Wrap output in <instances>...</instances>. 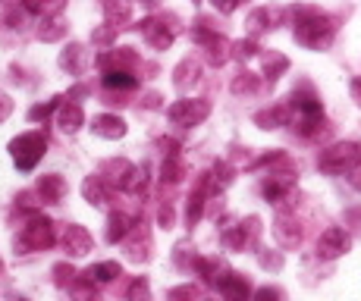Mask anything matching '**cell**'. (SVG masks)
I'll use <instances>...</instances> for the list:
<instances>
[{
  "label": "cell",
  "mask_w": 361,
  "mask_h": 301,
  "mask_svg": "<svg viewBox=\"0 0 361 301\" xmlns=\"http://www.w3.org/2000/svg\"><path fill=\"white\" fill-rule=\"evenodd\" d=\"M0 4H4V0H0Z\"/></svg>",
  "instance_id": "cell-35"
},
{
  "label": "cell",
  "mask_w": 361,
  "mask_h": 301,
  "mask_svg": "<svg viewBox=\"0 0 361 301\" xmlns=\"http://www.w3.org/2000/svg\"><path fill=\"white\" fill-rule=\"evenodd\" d=\"M57 107H60V97H54V101H47V104H38V107L29 110V120H35V123H38V120H47V116H51Z\"/></svg>",
  "instance_id": "cell-24"
},
{
  "label": "cell",
  "mask_w": 361,
  "mask_h": 301,
  "mask_svg": "<svg viewBox=\"0 0 361 301\" xmlns=\"http://www.w3.org/2000/svg\"><path fill=\"white\" fill-rule=\"evenodd\" d=\"M352 91H355V97H358V101H361V79L355 82V85H352Z\"/></svg>",
  "instance_id": "cell-34"
},
{
  "label": "cell",
  "mask_w": 361,
  "mask_h": 301,
  "mask_svg": "<svg viewBox=\"0 0 361 301\" xmlns=\"http://www.w3.org/2000/svg\"><path fill=\"white\" fill-rule=\"evenodd\" d=\"M255 51H258L255 41H239V44H235V57H252Z\"/></svg>",
  "instance_id": "cell-29"
},
{
  "label": "cell",
  "mask_w": 361,
  "mask_h": 301,
  "mask_svg": "<svg viewBox=\"0 0 361 301\" xmlns=\"http://www.w3.org/2000/svg\"><path fill=\"white\" fill-rule=\"evenodd\" d=\"M132 216L129 214H120V211H114L110 214V220H107V242H120V239H126L129 235V229H132Z\"/></svg>",
  "instance_id": "cell-13"
},
{
  "label": "cell",
  "mask_w": 361,
  "mask_h": 301,
  "mask_svg": "<svg viewBox=\"0 0 361 301\" xmlns=\"http://www.w3.org/2000/svg\"><path fill=\"white\" fill-rule=\"evenodd\" d=\"M217 285H220V292H224L226 301H245L248 298V283L242 276H235V273H230V276H220Z\"/></svg>",
  "instance_id": "cell-11"
},
{
  "label": "cell",
  "mask_w": 361,
  "mask_h": 301,
  "mask_svg": "<svg viewBox=\"0 0 361 301\" xmlns=\"http://www.w3.org/2000/svg\"><path fill=\"white\" fill-rule=\"evenodd\" d=\"M214 6H217L220 13H233L235 6H239V0H214Z\"/></svg>",
  "instance_id": "cell-32"
},
{
  "label": "cell",
  "mask_w": 361,
  "mask_h": 301,
  "mask_svg": "<svg viewBox=\"0 0 361 301\" xmlns=\"http://www.w3.org/2000/svg\"><path fill=\"white\" fill-rule=\"evenodd\" d=\"M10 113H13V101L6 94H0V123H4Z\"/></svg>",
  "instance_id": "cell-30"
},
{
  "label": "cell",
  "mask_w": 361,
  "mask_h": 301,
  "mask_svg": "<svg viewBox=\"0 0 361 301\" xmlns=\"http://www.w3.org/2000/svg\"><path fill=\"white\" fill-rule=\"evenodd\" d=\"M195 298H198L195 285H183V289H173L170 292V301H195Z\"/></svg>",
  "instance_id": "cell-26"
},
{
  "label": "cell",
  "mask_w": 361,
  "mask_h": 301,
  "mask_svg": "<svg viewBox=\"0 0 361 301\" xmlns=\"http://www.w3.org/2000/svg\"><path fill=\"white\" fill-rule=\"evenodd\" d=\"M60 6H63V0H23V10L25 13H35V16H41V13H57Z\"/></svg>",
  "instance_id": "cell-19"
},
{
  "label": "cell",
  "mask_w": 361,
  "mask_h": 301,
  "mask_svg": "<svg viewBox=\"0 0 361 301\" xmlns=\"http://www.w3.org/2000/svg\"><path fill=\"white\" fill-rule=\"evenodd\" d=\"M104 88H135V75L129 73V69H107L104 73Z\"/></svg>",
  "instance_id": "cell-16"
},
{
  "label": "cell",
  "mask_w": 361,
  "mask_h": 301,
  "mask_svg": "<svg viewBox=\"0 0 361 301\" xmlns=\"http://www.w3.org/2000/svg\"><path fill=\"white\" fill-rule=\"evenodd\" d=\"M116 276H120V264H114V261L98 264V267H92L85 273L88 283H110V279H116Z\"/></svg>",
  "instance_id": "cell-18"
},
{
  "label": "cell",
  "mask_w": 361,
  "mask_h": 301,
  "mask_svg": "<svg viewBox=\"0 0 361 301\" xmlns=\"http://www.w3.org/2000/svg\"><path fill=\"white\" fill-rule=\"evenodd\" d=\"M183 179V164H179L176 154H170L164 164V182H179Z\"/></svg>",
  "instance_id": "cell-23"
},
{
  "label": "cell",
  "mask_w": 361,
  "mask_h": 301,
  "mask_svg": "<svg viewBox=\"0 0 361 301\" xmlns=\"http://www.w3.org/2000/svg\"><path fill=\"white\" fill-rule=\"evenodd\" d=\"M343 251H349V235L345 229H327L317 242V254L321 257H339Z\"/></svg>",
  "instance_id": "cell-8"
},
{
  "label": "cell",
  "mask_w": 361,
  "mask_h": 301,
  "mask_svg": "<svg viewBox=\"0 0 361 301\" xmlns=\"http://www.w3.org/2000/svg\"><path fill=\"white\" fill-rule=\"evenodd\" d=\"M69 292H73L75 301H98L94 283H88V279H85V283H73V289H69Z\"/></svg>",
  "instance_id": "cell-22"
},
{
  "label": "cell",
  "mask_w": 361,
  "mask_h": 301,
  "mask_svg": "<svg viewBox=\"0 0 361 301\" xmlns=\"http://www.w3.org/2000/svg\"><path fill=\"white\" fill-rule=\"evenodd\" d=\"M166 116H170L176 125H195L201 123L207 116V104H195V101H179V104H173L170 110H166Z\"/></svg>",
  "instance_id": "cell-5"
},
{
  "label": "cell",
  "mask_w": 361,
  "mask_h": 301,
  "mask_svg": "<svg viewBox=\"0 0 361 301\" xmlns=\"http://www.w3.org/2000/svg\"><path fill=\"white\" fill-rule=\"evenodd\" d=\"M19 301H23V298H19Z\"/></svg>",
  "instance_id": "cell-36"
},
{
  "label": "cell",
  "mask_w": 361,
  "mask_h": 301,
  "mask_svg": "<svg viewBox=\"0 0 361 301\" xmlns=\"http://www.w3.org/2000/svg\"><path fill=\"white\" fill-rule=\"evenodd\" d=\"M352 185H355V188H358V192H361V170L355 173V176H352Z\"/></svg>",
  "instance_id": "cell-33"
},
{
  "label": "cell",
  "mask_w": 361,
  "mask_h": 301,
  "mask_svg": "<svg viewBox=\"0 0 361 301\" xmlns=\"http://www.w3.org/2000/svg\"><path fill=\"white\" fill-rule=\"evenodd\" d=\"M85 63H88V51H85V47H79V44L66 47L63 57H60V66L69 69V73H82V69H85Z\"/></svg>",
  "instance_id": "cell-15"
},
{
  "label": "cell",
  "mask_w": 361,
  "mask_h": 301,
  "mask_svg": "<svg viewBox=\"0 0 361 301\" xmlns=\"http://www.w3.org/2000/svg\"><path fill=\"white\" fill-rule=\"evenodd\" d=\"M54 276H57V283L60 285H66V283H73V267H69V264H57V267H54Z\"/></svg>",
  "instance_id": "cell-27"
},
{
  "label": "cell",
  "mask_w": 361,
  "mask_h": 301,
  "mask_svg": "<svg viewBox=\"0 0 361 301\" xmlns=\"http://www.w3.org/2000/svg\"><path fill=\"white\" fill-rule=\"evenodd\" d=\"M92 129H94V135H101V138H123V135H126V123H123L120 116H114V113L94 116Z\"/></svg>",
  "instance_id": "cell-10"
},
{
  "label": "cell",
  "mask_w": 361,
  "mask_h": 301,
  "mask_svg": "<svg viewBox=\"0 0 361 301\" xmlns=\"http://www.w3.org/2000/svg\"><path fill=\"white\" fill-rule=\"evenodd\" d=\"M355 160H361V145H336V148L321 154V166L327 173H343Z\"/></svg>",
  "instance_id": "cell-4"
},
{
  "label": "cell",
  "mask_w": 361,
  "mask_h": 301,
  "mask_svg": "<svg viewBox=\"0 0 361 301\" xmlns=\"http://www.w3.org/2000/svg\"><path fill=\"white\" fill-rule=\"evenodd\" d=\"M44 148H47L44 132H25V135L10 142V154L19 170H35V164L44 157Z\"/></svg>",
  "instance_id": "cell-1"
},
{
  "label": "cell",
  "mask_w": 361,
  "mask_h": 301,
  "mask_svg": "<svg viewBox=\"0 0 361 301\" xmlns=\"http://www.w3.org/2000/svg\"><path fill=\"white\" fill-rule=\"evenodd\" d=\"M82 120H85V113H82L79 104H63V107H60V116H57V125L63 132H75L82 125Z\"/></svg>",
  "instance_id": "cell-14"
},
{
  "label": "cell",
  "mask_w": 361,
  "mask_h": 301,
  "mask_svg": "<svg viewBox=\"0 0 361 301\" xmlns=\"http://www.w3.org/2000/svg\"><path fill=\"white\" fill-rule=\"evenodd\" d=\"M129 301H148V283H145V279H135V283H132Z\"/></svg>",
  "instance_id": "cell-25"
},
{
  "label": "cell",
  "mask_w": 361,
  "mask_h": 301,
  "mask_svg": "<svg viewBox=\"0 0 361 301\" xmlns=\"http://www.w3.org/2000/svg\"><path fill=\"white\" fill-rule=\"evenodd\" d=\"M63 35H66V25L60 23V19H54V23H47V29H44V25H41V29H38V38H41V41H60V38H63Z\"/></svg>",
  "instance_id": "cell-21"
},
{
  "label": "cell",
  "mask_w": 361,
  "mask_h": 301,
  "mask_svg": "<svg viewBox=\"0 0 361 301\" xmlns=\"http://www.w3.org/2000/svg\"><path fill=\"white\" fill-rule=\"evenodd\" d=\"M305 16H308V19H298V23H295V38L302 41V44H308V47L330 44V38H333L330 19L321 16V13H308V10H305Z\"/></svg>",
  "instance_id": "cell-2"
},
{
  "label": "cell",
  "mask_w": 361,
  "mask_h": 301,
  "mask_svg": "<svg viewBox=\"0 0 361 301\" xmlns=\"http://www.w3.org/2000/svg\"><path fill=\"white\" fill-rule=\"evenodd\" d=\"M19 245L25 251H44L54 245V223L47 216H32L29 226H23V235H19Z\"/></svg>",
  "instance_id": "cell-3"
},
{
  "label": "cell",
  "mask_w": 361,
  "mask_h": 301,
  "mask_svg": "<svg viewBox=\"0 0 361 301\" xmlns=\"http://www.w3.org/2000/svg\"><path fill=\"white\" fill-rule=\"evenodd\" d=\"M142 35H145V41H148L154 51H164V47L173 44L170 25H164L161 19H145V23H142Z\"/></svg>",
  "instance_id": "cell-7"
},
{
  "label": "cell",
  "mask_w": 361,
  "mask_h": 301,
  "mask_svg": "<svg viewBox=\"0 0 361 301\" xmlns=\"http://www.w3.org/2000/svg\"><path fill=\"white\" fill-rule=\"evenodd\" d=\"M114 29H116V25H107V29H98V32L92 35V41H94V44H110V41H114Z\"/></svg>",
  "instance_id": "cell-28"
},
{
  "label": "cell",
  "mask_w": 361,
  "mask_h": 301,
  "mask_svg": "<svg viewBox=\"0 0 361 301\" xmlns=\"http://www.w3.org/2000/svg\"><path fill=\"white\" fill-rule=\"evenodd\" d=\"M255 301H280V292L276 289H261L258 295H255Z\"/></svg>",
  "instance_id": "cell-31"
},
{
  "label": "cell",
  "mask_w": 361,
  "mask_h": 301,
  "mask_svg": "<svg viewBox=\"0 0 361 301\" xmlns=\"http://www.w3.org/2000/svg\"><path fill=\"white\" fill-rule=\"evenodd\" d=\"M101 6H104V13L110 16V25L123 23V19L129 16V4H126V0H101Z\"/></svg>",
  "instance_id": "cell-20"
},
{
  "label": "cell",
  "mask_w": 361,
  "mask_h": 301,
  "mask_svg": "<svg viewBox=\"0 0 361 301\" xmlns=\"http://www.w3.org/2000/svg\"><path fill=\"white\" fill-rule=\"evenodd\" d=\"M132 173H135V166H132L129 160H107V164L101 166L104 185H120V188H126L129 179H132Z\"/></svg>",
  "instance_id": "cell-6"
},
{
  "label": "cell",
  "mask_w": 361,
  "mask_h": 301,
  "mask_svg": "<svg viewBox=\"0 0 361 301\" xmlns=\"http://www.w3.org/2000/svg\"><path fill=\"white\" fill-rule=\"evenodd\" d=\"M82 195H85L92 204H104V201H107V185H104L101 176H88L85 185H82Z\"/></svg>",
  "instance_id": "cell-17"
},
{
  "label": "cell",
  "mask_w": 361,
  "mask_h": 301,
  "mask_svg": "<svg viewBox=\"0 0 361 301\" xmlns=\"http://www.w3.org/2000/svg\"><path fill=\"white\" fill-rule=\"evenodd\" d=\"M38 195L47 201V204H57V201L66 195V182L60 176H54V173L51 176H41L38 179Z\"/></svg>",
  "instance_id": "cell-12"
},
{
  "label": "cell",
  "mask_w": 361,
  "mask_h": 301,
  "mask_svg": "<svg viewBox=\"0 0 361 301\" xmlns=\"http://www.w3.org/2000/svg\"><path fill=\"white\" fill-rule=\"evenodd\" d=\"M63 245H66V251L73 257H82V254L92 251V235H88V229H82V226H66Z\"/></svg>",
  "instance_id": "cell-9"
}]
</instances>
